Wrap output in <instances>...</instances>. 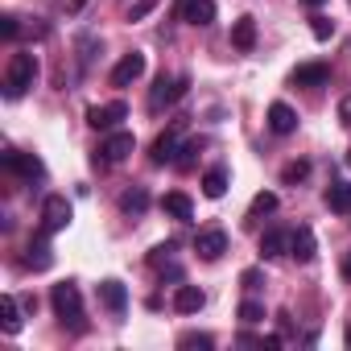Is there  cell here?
Masks as SVG:
<instances>
[{"label": "cell", "mask_w": 351, "mask_h": 351, "mask_svg": "<svg viewBox=\"0 0 351 351\" xmlns=\"http://www.w3.org/2000/svg\"><path fill=\"white\" fill-rule=\"evenodd\" d=\"M178 347H203V351H207V347H215V339H211V335H199V330H186V335L178 339Z\"/></svg>", "instance_id": "31"}, {"label": "cell", "mask_w": 351, "mask_h": 351, "mask_svg": "<svg viewBox=\"0 0 351 351\" xmlns=\"http://www.w3.org/2000/svg\"><path fill=\"white\" fill-rule=\"evenodd\" d=\"M236 318H240L244 326H256V322H265V306H261L256 298H244L240 310H236Z\"/></svg>", "instance_id": "26"}, {"label": "cell", "mask_w": 351, "mask_h": 351, "mask_svg": "<svg viewBox=\"0 0 351 351\" xmlns=\"http://www.w3.org/2000/svg\"><path fill=\"white\" fill-rule=\"evenodd\" d=\"M195 252H199L203 261H219V256L228 252V232H223V228L199 232V236H195Z\"/></svg>", "instance_id": "10"}, {"label": "cell", "mask_w": 351, "mask_h": 351, "mask_svg": "<svg viewBox=\"0 0 351 351\" xmlns=\"http://www.w3.org/2000/svg\"><path fill=\"white\" fill-rule=\"evenodd\" d=\"M173 252H178V244H173V240H169V244H157V248L149 252V265H153V269L161 273L165 265H173Z\"/></svg>", "instance_id": "27"}, {"label": "cell", "mask_w": 351, "mask_h": 351, "mask_svg": "<svg viewBox=\"0 0 351 351\" xmlns=\"http://www.w3.org/2000/svg\"><path fill=\"white\" fill-rule=\"evenodd\" d=\"M277 256H289V232L285 228H269L261 236V261H277Z\"/></svg>", "instance_id": "15"}, {"label": "cell", "mask_w": 351, "mask_h": 351, "mask_svg": "<svg viewBox=\"0 0 351 351\" xmlns=\"http://www.w3.org/2000/svg\"><path fill=\"white\" fill-rule=\"evenodd\" d=\"M34 83H38V54L34 50L13 54L9 58V71H5V99H21Z\"/></svg>", "instance_id": "1"}, {"label": "cell", "mask_w": 351, "mask_h": 351, "mask_svg": "<svg viewBox=\"0 0 351 351\" xmlns=\"http://www.w3.org/2000/svg\"><path fill=\"white\" fill-rule=\"evenodd\" d=\"M0 165H5L9 173H17V178H25V182H42V178H46V165H42V157H38V153L5 149V153H0Z\"/></svg>", "instance_id": "4"}, {"label": "cell", "mask_w": 351, "mask_h": 351, "mask_svg": "<svg viewBox=\"0 0 351 351\" xmlns=\"http://www.w3.org/2000/svg\"><path fill=\"white\" fill-rule=\"evenodd\" d=\"M157 9V0H132L128 5V21H141V17H149Z\"/></svg>", "instance_id": "33"}, {"label": "cell", "mask_w": 351, "mask_h": 351, "mask_svg": "<svg viewBox=\"0 0 351 351\" xmlns=\"http://www.w3.org/2000/svg\"><path fill=\"white\" fill-rule=\"evenodd\" d=\"M269 128H273L277 136H289V132H298V112H293L285 99L269 104Z\"/></svg>", "instance_id": "14"}, {"label": "cell", "mask_w": 351, "mask_h": 351, "mask_svg": "<svg viewBox=\"0 0 351 351\" xmlns=\"http://www.w3.org/2000/svg\"><path fill=\"white\" fill-rule=\"evenodd\" d=\"M322 203H326L335 215H347V211H351V182H330L326 195H322Z\"/></svg>", "instance_id": "21"}, {"label": "cell", "mask_w": 351, "mask_h": 351, "mask_svg": "<svg viewBox=\"0 0 351 351\" xmlns=\"http://www.w3.org/2000/svg\"><path fill=\"white\" fill-rule=\"evenodd\" d=\"M0 326H5V335H17L21 330V306H17V298L0 302Z\"/></svg>", "instance_id": "24"}, {"label": "cell", "mask_w": 351, "mask_h": 351, "mask_svg": "<svg viewBox=\"0 0 351 351\" xmlns=\"http://www.w3.org/2000/svg\"><path fill=\"white\" fill-rule=\"evenodd\" d=\"M17 34H21V21H17L13 13H5V17H0V38H5V42H17Z\"/></svg>", "instance_id": "32"}, {"label": "cell", "mask_w": 351, "mask_h": 351, "mask_svg": "<svg viewBox=\"0 0 351 351\" xmlns=\"http://www.w3.org/2000/svg\"><path fill=\"white\" fill-rule=\"evenodd\" d=\"M232 46H236V50H252V46H256V21H252V17L232 21Z\"/></svg>", "instance_id": "23"}, {"label": "cell", "mask_w": 351, "mask_h": 351, "mask_svg": "<svg viewBox=\"0 0 351 351\" xmlns=\"http://www.w3.org/2000/svg\"><path fill=\"white\" fill-rule=\"evenodd\" d=\"M124 116H128V104H124V99H112V104H95V108H87V124L99 128V132H112Z\"/></svg>", "instance_id": "7"}, {"label": "cell", "mask_w": 351, "mask_h": 351, "mask_svg": "<svg viewBox=\"0 0 351 351\" xmlns=\"http://www.w3.org/2000/svg\"><path fill=\"white\" fill-rule=\"evenodd\" d=\"M178 13H182V21H186V25L207 29V25H215V0H182Z\"/></svg>", "instance_id": "12"}, {"label": "cell", "mask_w": 351, "mask_h": 351, "mask_svg": "<svg viewBox=\"0 0 351 351\" xmlns=\"http://www.w3.org/2000/svg\"><path fill=\"white\" fill-rule=\"evenodd\" d=\"M149 203H153V199H149V191H145V186H128V191L120 195V211H124V215H132V219H141V215L149 211Z\"/></svg>", "instance_id": "20"}, {"label": "cell", "mask_w": 351, "mask_h": 351, "mask_svg": "<svg viewBox=\"0 0 351 351\" xmlns=\"http://www.w3.org/2000/svg\"><path fill=\"white\" fill-rule=\"evenodd\" d=\"M83 5H87V0H71V13H79V9H83Z\"/></svg>", "instance_id": "38"}, {"label": "cell", "mask_w": 351, "mask_h": 351, "mask_svg": "<svg viewBox=\"0 0 351 351\" xmlns=\"http://www.w3.org/2000/svg\"><path fill=\"white\" fill-rule=\"evenodd\" d=\"M71 219H75V207H71L66 195H50V199L42 203V228H46L50 236L62 232V228H71Z\"/></svg>", "instance_id": "6"}, {"label": "cell", "mask_w": 351, "mask_h": 351, "mask_svg": "<svg viewBox=\"0 0 351 351\" xmlns=\"http://www.w3.org/2000/svg\"><path fill=\"white\" fill-rule=\"evenodd\" d=\"M199 153H203V141H186L182 149H178V169H195V161H199Z\"/></svg>", "instance_id": "28"}, {"label": "cell", "mask_w": 351, "mask_h": 351, "mask_svg": "<svg viewBox=\"0 0 351 351\" xmlns=\"http://www.w3.org/2000/svg\"><path fill=\"white\" fill-rule=\"evenodd\" d=\"M289 256H298L302 265H310V261L318 256V240H314V232H310V228L289 232Z\"/></svg>", "instance_id": "16"}, {"label": "cell", "mask_w": 351, "mask_h": 351, "mask_svg": "<svg viewBox=\"0 0 351 351\" xmlns=\"http://www.w3.org/2000/svg\"><path fill=\"white\" fill-rule=\"evenodd\" d=\"M293 87H326L330 83V62H302L293 75H289Z\"/></svg>", "instance_id": "13"}, {"label": "cell", "mask_w": 351, "mask_h": 351, "mask_svg": "<svg viewBox=\"0 0 351 351\" xmlns=\"http://www.w3.org/2000/svg\"><path fill=\"white\" fill-rule=\"evenodd\" d=\"M141 75H145V54L132 50V54H124V58L112 66V87H132Z\"/></svg>", "instance_id": "9"}, {"label": "cell", "mask_w": 351, "mask_h": 351, "mask_svg": "<svg viewBox=\"0 0 351 351\" xmlns=\"http://www.w3.org/2000/svg\"><path fill=\"white\" fill-rule=\"evenodd\" d=\"M306 173H310V161H289V165L281 169V182H285V186H293V182H302V178H306Z\"/></svg>", "instance_id": "30"}, {"label": "cell", "mask_w": 351, "mask_h": 351, "mask_svg": "<svg viewBox=\"0 0 351 351\" xmlns=\"http://www.w3.org/2000/svg\"><path fill=\"white\" fill-rule=\"evenodd\" d=\"M50 306H54V314H58L62 326H71V330H83L87 326L83 322V293H79L75 281H58L50 289Z\"/></svg>", "instance_id": "2"}, {"label": "cell", "mask_w": 351, "mask_h": 351, "mask_svg": "<svg viewBox=\"0 0 351 351\" xmlns=\"http://www.w3.org/2000/svg\"><path fill=\"white\" fill-rule=\"evenodd\" d=\"M99 302H104L112 314H124V310H128V289H124V281H116V277L99 281Z\"/></svg>", "instance_id": "17"}, {"label": "cell", "mask_w": 351, "mask_h": 351, "mask_svg": "<svg viewBox=\"0 0 351 351\" xmlns=\"http://www.w3.org/2000/svg\"><path fill=\"white\" fill-rule=\"evenodd\" d=\"M302 5H306V9H322V5H326V0H302Z\"/></svg>", "instance_id": "37"}, {"label": "cell", "mask_w": 351, "mask_h": 351, "mask_svg": "<svg viewBox=\"0 0 351 351\" xmlns=\"http://www.w3.org/2000/svg\"><path fill=\"white\" fill-rule=\"evenodd\" d=\"M161 211H165L169 219H178V223H191V219H195V203H191L182 191H169V195L161 199Z\"/></svg>", "instance_id": "19"}, {"label": "cell", "mask_w": 351, "mask_h": 351, "mask_svg": "<svg viewBox=\"0 0 351 351\" xmlns=\"http://www.w3.org/2000/svg\"><path fill=\"white\" fill-rule=\"evenodd\" d=\"M50 265H54V248H50V232L42 228V236H34V240L25 244V269L46 273Z\"/></svg>", "instance_id": "8"}, {"label": "cell", "mask_w": 351, "mask_h": 351, "mask_svg": "<svg viewBox=\"0 0 351 351\" xmlns=\"http://www.w3.org/2000/svg\"><path fill=\"white\" fill-rule=\"evenodd\" d=\"M240 285L252 293V289H261V285H265V273H261V269H244V273H240Z\"/></svg>", "instance_id": "34"}, {"label": "cell", "mask_w": 351, "mask_h": 351, "mask_svg": "<svg viewBox=\"0 0 351 351\" xmlns=\"http://www.w3.org/2000/svg\"><path fill=\"white\" fill-rule=\"evenodd\" d=\"M132 149H136V136H132V132H112V136H108V141H104V145L91 153V165H95V169L120 165V161H124Z\"/></svg>", "instance_id": "3"}, {"label": "cell", "mask_w": 351, "mask_h": 351, "mask_svg": "<svg viewBox=\"0 0 351 351\" xmlns=\"http://www.w3.org/2000/svg\"><path fill=\"white\" fill-rule=\"evenodd\" d=\"M186 91H191V79H186V75H173V79L161 75V79L153 83V91H149V108L161 112V108H169V104H178Z\"/></svg>", "instance_id": "5"}, {"label": "cell", "mask_w": 351, "mask_h": 351, "mask_svg": "<svg viewBox=\"0 0 351 351\" xmlns=\"http://www.w3.org/2000/svg\"><path fill=\"white\" fill-rule=\"evenodd\" d=\"M347 165H351V149H347Z\"/></svg>", "instance_id": "40"}, {"label": "cell", "mask_w": 351, "mask_h": 351, "mask_svg": "<svg viewBox=\"0 0 351 351\" xmlns=\"http://www.w3.org/2000/svg\"><path fill=\"white\" fill-rule=\"evenodd\" d=\"M203 195H207V199H223V195H228V169H223V165H211V169L203 173Z\"/></svg>", "instance_id": "22"}, {"label": "cell", "mask_w": 351, "mask_h": 351, "mask_svg": "<svg viewBox=\"0 0 351 351\" xmlns=\"http://www.w3.org/2000/svg\"><path fill=\"white\" fill-rule=\"evenodd\" d=\"M310 34H314L318 42H330V38H335V21L322 17V13H314V17H310Z\"/></svg>", "instance_id": "29"}, {"label": "cell", "mask_w": 351, "mask_h": 351, "mask_svg": "<svg viewBox=\"0 0 351 351\" xmlns=\"http://www.w3.org/2000/svg\"><path fill=\"white\" fill-rule=\"evenodd\" d=\"M178 124H173V128H165L157 141H153V153H149V161L153 165H173V161H178Z\"/></svg>", "instance_id": "11"}, {"label": "cell", "mask_w": 351, "mask_h": 351, "mask_svg": "<svg viewBox=\"0 0 351 351\" xmlns=\"http://www.w3.org/2000/svg\"><path fill=\"white\" fill-rule=\"evenodd\" d=\"M203 306H207V293L199 285H178L173 289V310L178 314H199Z\"/></svg>", "instance_id": "18"}, {"label": "cell", "mask_w": 351, "mask_h": 351, "mask_svg": "<svg viewBox=\"0 0 351 351\" xmlns=\"http://www.w3.org/2000/svg\"><path fill=\"white\" fill-rule=\"evenodd\" d=\"M277 211V195L273 191H261L256 199H252V207H248V223H256L261 215H273Z\"/></svg>", "instance_id": "25"}, {"label": "cell", "mask_w": 351, "mask_h": 351, "mask_svg": "<svg viewBox=\"0 0 351 351\" xmlns=\"http://www.w3.org/2000/svg\"><path fill=\"white\" fill-rule=\"evenodd\" d=\"M343 277H347V281H351V252H347V256H343Z\"/></svg>", "instance_id": "36"}, {"label": "cell", "mask_w": 351, "mask_h": 351, "mask_svg": "<svg viewBox=\"0 0 351 351\" xmlns=\"http://www.w3.org/2000/svg\"><path fill=\"white\" fill-rule=\"evenodd\" d=\"M339 120L351 128V95H343V99H339Z\"/></svg>", "instance_id": "35"}, {"label": "cell", "mask_w": 351, "mask_h": 351, "mask_svg": "<svg viewBox=\"0 0 351 351\" xmlns=\"http://www.w3.org/2000/svg\"><path fill=\"white\" fill-rule=\"evenodd\" d=\"M343 343H347V347H351V326H347V330H343Z\"/></svg>", "instance_id": "39"}]
</instances>
